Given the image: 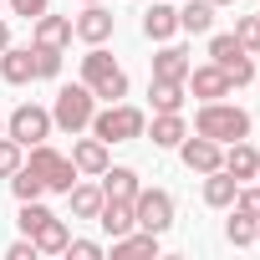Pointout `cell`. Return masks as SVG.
Masks as SVG:
<instances>
[{
	"label": "cell",
	"instance_id": "1",
	"mask_svg": "<svg viewBox=\"0 0 260 260\" xmlns=\"http://www.w3.org/2000/svg\"><path fill=\"white\" fill-rule=\"evenodd\" d=\"M194 133L214 138V143H235V138H250V112L235 107V102H204L194 112Z\"/></svg>",
	"mask_w": 260,
	"mask_h": 260
},
{
	"label": "cell",
	"instance_id": "2",
	"mask_svg": "<svg viewBox=\"0 0 260 260\" xmlns=\"http://www.w3.org/2000/svg\"><path fill=\"white\" fill-rule=\"evenodd\" d=\"M148 133V117L143 107H127V102H107L102 112H92V138L102 143H133Z\"/></svg>",
	"mask_w": 260,
	"mask_h": 260
},
{
	"label": "cell",
	"instance_id": "3",
	"mask_svg": "<svg viewBox=\"0 0 260 260\" xmlns=\"http://www.w3.org/2000/svg\"><path fill=\"white\" fill-rule=\"evenodd\" d=\"M82 82H87L92 97H102V102H122V97H127V72H122L102 46H92V51L82 56Z\"/></svg>",
	"mask_w": 260,
	"mask_h": 260
},
{
	"label": "cell",
	"instance_id": "4",
	"mask_svg": "<svg viewBox=\"0 0 260 260\" xmlns=\"http://www.w3.org/2000/svg\"><path fill=\"white\" fill-rule=\"evenodd\" d=\"M92 112H97V97H92V87H87V82L61 87V92H56V102H51V122H56V127H67L72 138L82 133V127H92Z\"/></svg>",
	"mask_w": 260,
	"mask_h": 260
},
{
	"label": "cell",
	"instance_id": "5",
	"mask_svg": "<svg viewBox=\"0 0 260 260\" xmlns=\"http://www.w3.org/2000/svg\"><path fill=\"white\" fill-rule=\"evenodd\" d=\"M26 169L46 184V194H67L72 184H77V164L67 158V153H56V148H46V143H36L31 148V158H26Z\"/></svg>",
	"mask_w": 260,
	"mask_h": 260
},
{
	"label": "cell",
	"instance_id": "6",
	"mask_svg": "<svg viewBox=\"0 0 260 260\" xmlns=\"http://www.w3.org/2000/svg\"><path fill=\"white\" fill-rule=\"evenodd\" d=\"M51 112L46 107H36V102H21L11 117H6V138H16L21 148H36V143H46L51 138Z\"/></svg>",
	"mask_w": 260,
	"mask_h": 260
},
{
	"label": "cell",
	"instance_id": "7",
	"mask_svg": "<svg viewBox=\"0 0 260 260\" xmlns=\"http://www.w3.org/2000/svg\"><path fill=\"white\" fill-rule=\"evenodd\" d=\"M133 219H138V230L164 235L174 224V194L169 189H138L133 194Z\"/></svg>",
	"mask_w": 260,
	"mask_h": 260
},
{
	"label": "cell",
	"instance_id": "8",
	"mask_svg": "<svg viewBox=\"0 0 260 260\" xmlns=\"http://www.w3.org/2000/svg\"><path fill=\"white\" fill-rule=\"evenodd\" d=\"M209 61H214V67H224L235 87L255 82V61H250V51H245L235 36H209Z\"/></svg>",
	"mask_w": 260,
	"mask_h": 260
},
{
	"label": "cell",
	"instance_id": "9",
	"mask_svg": "<svg viewBox=\"0 0 260 260\" xmlns=\"http://www.w3.org/2000/svg\"><path fill=\"white\" fill-rule=\"evenodd\" d=\"M179 158H184V169H189V174H214V169H224V143H214V138L194 133V138H184V143H179Z\"/></svg>",
	"mask_w": 260,
	"mask_h": 260
},
{
	"label": "cell",
	"instance_id": "10",
	"mask_svg": "<svg viewBox=\"0 0 260 260\" xmlns=\"http://www.w3.org/2000/svg\"><path fill=\"white\" fill-rule=\"evenodd\" d=\"M112 26H117V16L102 6V0H87V11L72 21V36H77V41H87V46H102V41L112 36Z\"/></svg>",
	"mask_w": 260,
	"mask_h": 260
},
{
	"label": "cell",
	"instance_id": "11",
	"mask_svg": "<svg viewBox=\"0 0 260 260\" xmlns=\"http://www.w3.org/2000/svg\"><path fill=\"white\" fill-rule=\"evenodd\" d=\"M184 87H189L199 102H219V97H230V87H235V82H230V72H224V67H214V61H209V67H189Z\"/></svg>",
	"mask_w": 260,
	"mask_h": 260
},
{
	"label": "cell",
	"instance_id": "12",
	"mask_svg": "<svg viewBox=\"0 0 260 260\" xmlns=\"http://www.w3.org/2000/svg\"><path fill=\"white\" fill-rule=\"evenodd\" d=\"M0 77H6L11 87L36 82V56H31V46H6V51H0Z\"/></svg>",
	"mask_w": 260,
	"mask_h": 260
},
{
	"label": "cell",
	"instance_id": "13",
	"mask_svg": "<svg viewBox=\"0 0 260 260\" xmlns=\"http://www.w3.org/2000/svg\"><path fill=\"white\" fill-rule=\"evenodd\" d=\"M102 199H133L143 184H138V169H127V164H107L102 174Z\"/></svg>",
	"mask_w": 260,
	"mask_h": 260
},
{
	"label": "cell",
	"instance_id": "14",
	"mask_svg": "<svg viewBox=\"0 0 260 260\" xmlns=\"http://www.w3.org/2000/svg\"><path fill=\"white\" fill-rule=\"evenodd\" d=\"M158 260V235H148V230H127V235H117L112 240V260Z\"/></svg>",
	"mask_w": 260,
	"mask_h": 260
},
{
	"label": "cell",
	"instance_id": "15",
	"mask_svg": "<svg viewBox=\"0 0 260 260\" xmlns=\"http://www.w3.org/2000/svg\"><path fill=\"white\" fill-rule=\"evenodd\" d=\"M97 224H102L112 240H117V235H127V230H138V219H133V199H102Z\"/></svg>",
	"mask_w": 260,
	"mask_h": 260
},
{
	"label": "cell",
	"instance_id": "16",
	"mask_svg": "<svg viewBox=\"0 0 260 260\" xmlns=\"http://www.w3.org/2000/svg\"><path fill=\"white\" fill-rule=\"evenodd\" d=\"M174 31H179V11L164 6V0H153V6L143 11V36L148 41H174Z\"/></svg>",
	"mask_w": 260,
	"mask_h": 260
},
{
	"label": "cell",
	"instance_id": "17",
	"mask_svg": "<svg viewBox=\"0 0 260 260\" xmlns=\"http://www.w3.org/2000/svg\"><path fill=\"white\" fill-rule=\"evenodd\" d=\"M235 194H240V179H235L230 169L204 174V204H209V209H230V204H235Z\"/></svg>",
	"mask_w": 260,
	"mask_h": 260
},
{
	"label": "cell",
	"instance_id": "18",
	"mask_svg": "<svg viewBox=\"0 0 260 260\" xmlns=\"http://www.w3.org/2000/svg\"><path fill=\"white\" fill-rule=\"evenodd\" d=\"M67 41H72V16H46V11H41V16H36L31 46H56V51H61Z\"/></svg>",
	"mask_w": 260,
	"mask_h": 260
},
{
	"label": "cell",
	"instance_id": "19",
	"mask_svg": "<svg viewBox=\"0 0 260 260\" xmlns=\"http://www.w3.org/2000/svg\"><path fill=\"white\" fill-rule=\"evenodd\" d=\"M189 67H194V61H189V51H184V46H174V41L153 56V77H158V82H184V77H189Z\"/></svg>",
	"mask_w": 260,
	"mask_h": 260
},
{
	"label": "cell",
	"instance_id": "20",
	"mask_svg": "<svg viewBox=\"0 0 260 260\" xmlns=\"http://www.w3.org/2000/svg\"><path fill=\"white\" fill-rule=\"evenodd\" d=\"M224 169L245 184V179H255V169H260V153L250 148V138H235V143H224Z\"/></svg>",
	"mask_w": 260,
	"mask_h": 260
},
{
	"label": "cell",
	"instance_id": "21",
	"mask_svg": "<svg viewBox=\"0 0 260 260\" xmlns=\"http://www.w3.org/2000/svg\"><path fill=\"white\" fill-rule=\"evenodd\" d=\"M72 164H77V174H102V169H107V143H102V138L72 143Z\"/></svg>",
	"mask_w": 260,
	"mask_h": 260
},
{
	"label": "cell",
	"instance_id": "22",
	"mask_svg": "<svg viewBox=\"0 0 260 260\" xmlns=\"http://www.w3.org/2000/svg\"><path fill=\"white\" fill-rule=\"evenodd\" d=\"M67 204H72V214H77V219H97V209H102V189L77 179V184L67 189Z\"/></svg>",
	"mask_w": 260,
	"mask_h": 260
},
{
	"label": "cell",
	"instance_id": "23",
	"mask_svg": "<svg viewBox=\"0 0 260 260\" xmlns=\"http://www.w3.org/2000/svg\"><path fill=\"white\" fill-rule=\"evenodd\" d=\"M31 240H36V255H61V250H67V240H72V230H67V219H56V214H51Z\"/></svg>",
	"mask_w": 260,
	"mask_h": 260
},
{
	"label": "cell",
	"instance_id": "24",
	"mask_svg": "<svg viewBox=\"0 0 260 260\" xmlns=\"http://www.w3.org/2000/svg\"><path fill=\"white\" fill-rule=\"evenodd\" d=\"M184 138H189V127H184L179 112H158L153 117V148H179Z\"/></svg>",
	"mask_w": 260,
	"mask_h": 260
},
{
	"label": "cell",
	"instance_id": "25",
	"mask_svg": "<svg viewBox=\"0 0 260 260\" xmlns=\"http://www.w3.org/2000/svg\"><path fill=\"white\" fill-rule=\"evenodd\" d=\"M214 26V6L209 0H189V6L179 11V31H189V36H204Z\"/></svg>",
	"mask_w": 260,
	"mask_h": 260
},
{
	"label": "cell",
	"instance_id": "26",
	"mask_svg": "<svg viewBox=\"0 0 260 260\" xmlns=\"http://www.w3.org/2000/svg\"><path fill=\"white\" fill-rule=\"evenodd\" d=\"M148 97H153V112H184V82H158L153 77Z\"/></svg>",
	"mask_w": 260,
	"mask_h": 260
},
{
	"label": "cell",
	"instance_id": "27",
	"mask_svg": "<svg viewBox=\"0 0 260 260\" xmlns=\"http://www.w3.org/2000/svg\"><path fill=\"white\" fill-rule=\"evenodd\" d=\"M255 224H260V219H250V214L235 209V214L224 219V240H230L235 250H245V245H255Z\"/></svg>",
	"mask_w": 260,
	"mask_h": 260
},
{
	"label": "cell",
	"instance_id": "28",
	"mask_svg": "<svg viewBox=\"0 0 260 260\" xmlns=\"http://www.w3.org/2000/svg\"><path fill=\"white\" fill-rule=\"evenodd\" d=\"M11 189H16V199H41V194H46V184H41V179H36L26 164L11 174Z\"/></svg>",
	"mask_w": 260,
	"mask_h": 260
},
{
	"label": "cell",
	"instance_id": "29",
	"mask_svg": "<svg viewBox=\"0 0 260 260\" xmlns=\"http://www.w3.org/2000/svg\"><path fill=\"white\" fill-rule=\"evenodd\" d=\"M46 219H51V209H46L41 199H21V235H36Z\"/></svg>",
	"mask_w": 260,
	"mask_h": 260
},
{
	"label": "cell",
	"instance_id": "30",
	"mask_svg": "<svg viewBox=\"0 0 260 260\" xmlns=\"http://www.w3.org/2000/svg\"><path fill=\"white\" fill-rule=\"evenodd\" d=\"M26 164V153H21V143L16 138H6V133H0V179H11L16 169Z\"/></svg>",
	"mask_w": 260,
	"mask_h": 260
},
{
	"label": "cell",
	"instance_id": "31",
	"mask_svg": "<svg viewBox=\"0 0 260 260\" xmlns=\"http://www.w3.org/2000/svg\"><path fill=\"white\" fill-rule=\"evenodd\" d=\"M31 56H36V77L51 82V77L61 72V51H56V46H31Z\"/></svg>",
	"mask_w": 260,
	"mask_h": 260
},
{
	"label": "cell",
	"instance_id": "32",
	"mask_svg": "<svg viewBox=\"0 0 260 260\" xmlns=\"http://www.w3.org/2000/svg\"><path fill=\"white\" fill-rule=\"evenodd\" d=\"M235 41H240L245 51H260V16H240V26H235Z\"/></svg>",
	"mask_w": 260,
	"mask_h": 260
},
{
	"label": "cell",
	"instance_id": "33",
	"mask_svg": "<svg viewBox=\"0 0 260 260\" xmlns=\"http://www.w3.org/2000/svg\"><path fill=\"white\" fill-rule=\"evenodd\" d=\"M61 255H72V260H102V245L97 240H67Z\"/></svg>",
	"mask_w": 260,
	"mask_h": 260
},
{
	"label": "cell",
	"instance_id": "34",
	"mask_svg": "<svg viewBox=\"0 0 260 260\" xmlns=\"http://www.w3.org/2000/svg\"><path fill=\"white\" fill-rule=\"evenodd\" d=\"M235 209L250 214V219H260V184H255V189H240V194H235Z\"/></svg>",
	"mask_w": 260,
	"mask_h": 260
},
{
	"label": "cell",
	"instance_id": "35",
	"mask_svg": "<svg viewBox=\"0 0 260 260\" xmlns=\"http://www.w3.org/2000/svg\"><path fill=\"white\" fill-rule=\"evenodd\" d=\"M6 6H11L16 16H26V21H36V16L46 11V0H6Z\"/></svg>",
	"mask_w": 260,
	"mask_h": 260
},
{
	"label": "cell",
	"instance_id": "36",
	"mask_svg": "<svg viewBox=\"0 0 260 260\" xmlns=\"http://www.w3.org/2000/svg\"><path fill=\"white\" fill-rule=\"evenodd\" d=\"M6 260H36V240L26 235V240H16L11 250H6Z\"/></svg>",
	"mask_w": 260,
	"mask_h": 260
},
{
	"label": "cell",
	"instance_id": "37",
	"mask_svg": "<svg viewBox=\"0 0 260 260\" xmlns=\"http://www.w3.org/2000/svg\"><path fill=\"white\" fill-rule=\"evenodd\" d=\"M6 46H11V26H6V21H0V51H6Z\"/></svg>",
	"mask_w": 260,
	"mask_h": 260
},
{
	"label": "cell",
	"instance_id": "38",
	"mask_svg": "<svg viewBox=\"0 0 260 260\" xmlns=\"http://www.w3.org/2000/svg\"><path fill=\"white\" fill-rule=\"evenodd\" d=\"M209 6H214V11H219V6H235V0H209Z\"/></svg>",
	"mask_w": 260,
	"mask_h": 260
},
{
	"label": "cell",
	"instance_id": "39",
	"mask_svg": "<svg viewBox=\"0 0 260 260\" xmlns=\"http://www.w3.org/2000/svg\"><path fill=\"white\" fill-rule=\"evenodd\" d=\"M0 133H6V117H0Z\"/></svg>",
	"mask_w": 260,
	"mask_h": 260
},
{
	"label": "cell",
	"instance_id": "40",
	"mask_svg": "<svg viewBox=\"0 0 260 260\" xmlns=\"http://www.w3.org/2000/svg\"><path fill=\"white\" fill-rule=\"evenodd\" d=\"M255 179H260V169H255Z\"/></svg>",
	"mask_w": 260,
	"mask_h": 260
},
{
	"label": "cell",
	"instance_id": "41",
	"mask_svg": "<svg viewBox=\"0 0 260 260\" xmlns=\"http://www.w3.org/2000/svg\"><path fill=\"white\" fill-rule=\"evenodd\" d=\"M0 6H6V0H0Z\"/></svg>",
	"mask_w": 260,
	"mask_h": 260
},
{
	"label": "cell",
	"instance_id": "42",
	"mask_svg": "<svg viewBox=\"0 0 260 260\" xmlns=\"http://www.w3.org/2000/svg\"><path fill=\"white\" fill-rule=\"evenodd\" d=\"M82 6H87V0H82Z\"/></svg>",
	"mask_w": 260,
	"mask_h": 260
}]
</instances>
